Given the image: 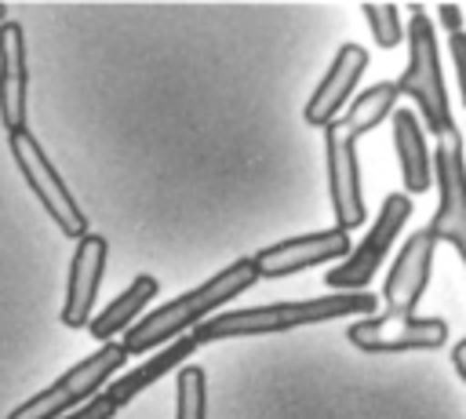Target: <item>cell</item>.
Wrapping results in <instances>:
<instances>
[{
	"instance_id": "cell-7",
	"label": "cell",
	"mask_w": 466,
	"mask_h": 419,
	"mask_svg": "<svg viewBox=\"0 0 466 419\" xmlns=\"http://www.w3.org/2000/svg\"><path fill=\"white\" fill-rule=\"evenodd\" d=\"M346 339L364 353H404V350H433L448 339V324L441 317L415 313H371L346 328Z\"/></svg>"
},
{
	"instance_id": "cell-2",
	"label": "cell",
	"mask_w": 466,
	"mask_h": 419,
	"mask_svg": "<svg viewBox=\"0 0 466 419\" xmlns=\"http://www.w3.org/2000/svg\"><path fill=\"white\" fill-rule=\"evenodd\" d=\"M255 281H258V277H255L251 259L229 262L226 270H218L215 277H208V281L197 284L193 291H186V295H178V299L157 306V310L146 313L142 321H135V324L124 332V339H120L124 353H127V357H131V353H146V350H153V346H160V342L178 339L186 328L208 321L211 310H218L222 302L237 299L240 291H248Z\"/></svg>"
},
{
	"instance_id": "cell-23",
	"label": "cell",
	"mask_w": 466,
	"mask_h": 419,
	"mask_svg": "<svg viewBox=\"0 0 466 419\" xmlns=\"http://www.w3.org/2000/svg\"><path fill=\"white\" fill-rule=\"evenodd\" d=\"M451 364H455L459 379L466 383V339H459V342H455V350H451Z\"/></svg>"
},
{
	"instance_id": "cell-22",
	"label": "cell",
	"mask_w": 466,
	"mask_h": 419,
	"mask_svg": "<svg viewBox=\"0 0 466 419\" xmlns=\"http://www.w3.org/2000/svg\"><path fill=\"white\" fill-rule=\"evenodd\" d=\"M441 22L448 26V33H459L462 29V11L455 4H441Z\"/></svg>"
},
{
	"instance_id": "cell-3",
	"label": "cell",
	"mask_w": 466,
	"mask_h": 419,
	"mask_svg": "<svg viewBox=\"0 0 466 419\" xmlns=\"http://www.w3.org/2000/svg\"><path fill=\"white\" fill-rule=\"evenodd\" d=\"M397 95H411L419 106V124H426L437 138L455 131L451 109H448V95H444V80H441V51H437V36H433V22L426 18V11L419 4H411V22H408V66L400 73Z\"/></svg>"
},
{
	"instance_id": "cell-11",
	"label": "cell",
	"mask_w": 466,
	"mask_h": 419,
	"mask_svg": "<svg viewBox=\"0 0 466 419\" xmlns=\"http://www.w3.org/2000/svg\"><path fill=\"white\" fill-rule=\"evenodd\" d=\"M109 244L98 233H84L76 240L73 262H69V288H66V306H62V324L66 328H84L91 321V306L102 284Z\"/></svg>"
},
{
	"instance_id": "cell-19",
	"label": "cell",
	"mask_w": 466,
	"mask_h": 419,
	"mask_svg": "<svg viewBox=\"0 0 466 419\" xmlns=\"http://www.w3.org/2000/svg\"><path fill=\"white\" fill-rule=\"evenodd\" d=\"M364 18L371 26V36L379 47H397L400 36V18H397V4H364Z\"/></svg>"
},
{
	"instance_id": "cell-8",
	"label": "cell",
	"mask_w": 466,
	"mask_h": 419,
	"mask_svg": "<svg viewBox=\"0 0 466 419\" xmlns=\"http://www.w3.org/2000/svg\"><path fill=\"white\" fill-rule=\"evenodd\" d=\"M350 255V233L342 230H320V233H306V237H291L280 244H269L262 251L251 255L255 277H288L331 259H346Z\"/></svg>"
},
{
	"instance_id": "cell-9",
	"label": "cell",
	"mask_w": 466,
	"mask_h": 419,
	"mask_svg": "<svg viewBox=\"0 0 466 419\" xmlns=\"http://www.w3.org/2000/svg\"><path fill=\"white\" fill-rule=\"evenodd\" d=\"M324 160H328V193L335 211V230L350 233L364 222V197H360V164L357 142L342 138L331 124L324 128Z\"/></svg>"
},
{
	"instance_id": "cell-13",
	"label": "cell",
	"mask_w": 466,
	"mask_h": 419,
	"mask_svg": "<svg viewBox=\"0 0 466 419\" xmlns=\"http://www.w3.org/2000/svg\"><path fill=\"white\" fill-rule=\"evenodd\" d=\"M0 120L7 135L25 131V36L18 22H0Z\"/></svg>"
},
{
	"instance_id": "cell-17",
	"label": "cell",
	"mask_w": 466,
	"mask_h": 419,
	"mask_svg": "<svg viewBox=\"0 0 466 419\" xmlns=\"http://www.w3.org/2000/svg\"><path fill=\"white\" fill-rule=\"evenodd\" d=\"M393 102H397V84H393V80L371 84L368 91H360V95L353 98V106H350L339 120H331V128H335L342 138L357 142L360 135H368V131H375V128L382 124V117L393 109Z\"/></svg>"
},
{
	"instance_id": "cell-12",
	"label": "cell",
	"mask_w": 466,
	"mask_h": 419,
	"mask_svg": "<svg viewBox=\"0 0 466 419\" xmlns=\"http://www.w3.org/2000/svg\"><path fill=\"white\" fill-rule=\"evenodd\" d=\"M364 66H368V51H364L360 44H342L339 55H335V62L328 66L324 80L313 87V95H309V102H306V109H302L306 124L328 128L331 120H339V113H342L346 98L353 95V87H357Z\"/></svg>"
},
{
	"instance_id": "cell-6",
	"label": "cell",
	"mask_w": 466,
	"mask_h": 419,
	"mask_svg": "<svg viewBox=\"0 0 466 419\" xmlns=\"http://www.w3.org/2000/svg\"><path fill=\"white\" fill-rule=\"evenodd\" d=\"M408 215H411V200H408L404 193H390V197L382 200L379 219H375L371 230L364 233V240H360L335 270L324 273V284L335 288V291H364V284L379 273V266H382V259H386L393 237L404 230Z\"/></svg>"
},
{
	"instance_id": "cell-14",
	"label": "cell",
	"mask_w": 466,
	"mask_h": 419,
	"mask_svg": "<svg viewBox=\"0 0 466 419\" xmlns=\"http://www.w3.org/2000/svg\"><path fill=\"white\" fill-rule=\"evenodd\" d=\"M393 146H397L400 179H404L408 193H426L433 186V179H430V149H426L422 124H419V117L411 109H397L393 113Z\"/></svg>"
},
{
	"instance_id": "cell-24",
	"label": "cell",
	"mask_w": 466,
	"mask_h": 419,
	"mask_svg": "<svg viewBox=\"0 0 466 419\" xmlns=\"http://www.w3.org/2000/svg\"><path fill=\"white\" fill-rule=\"evenodd\" d=\"M4 15H7V7H4V4H0V22H4Z\"/></svg>"
},
{
	"instance_id": "cell-5",
	"label": "cell",
	"mask_w": 466,
	"mask_h": 419,
	"mask_svg": "<svg viewBox=\"0 0 466 419\" xmlns=\"http://www.w3.org/2000/svg\"><path fill=\"white\" fill-rule=\"evenodd\" d=\"M11 157H15L18 171H22V179L29 182V189L36 193V200L44 204V211L55 219V226L66 237L80 240L87 233V219H84L80 204L73 200V193L66 189V182L55 171V164L47 160V153L40 149V142L29 131H18V135H11Z\"/></svg>"
},
{
	"instance_id": "cell-21",
	"label": "cell",
	"mask_w": 466,
	"mask_h": 419,
	"mask_svg": "<svg viewBox=\"0 0 466 419\" xmlns=\"http://www.w3.org/2000/svg\"><path fill=\"white\" fill-rule=\"evenodd\" d=\"M448 47H451V62H455V73H459V91H462V102H466V33H451L448 36Z\"/></svg>"
},
{
	"instance_id": "cell-18",
	"label": "cell",
	"mask_w": 466,
	"mask_h": 419,
	"mask_svg": "<svg viewBox=\"0 0 466 419\" xmlns=\"http://www.w3.org/2000/svg\"><path fill=\"white\" fill-rule=\"evenodd\" d=\"M204 383H208L204 368H197V364H186L178 372V379H175V419H204V401H208Z\"/></svg>"
},
{
	"instance_id": "cell-1",
	"label": "cell",
	"mask_w": 466,
	"mask_h": 419,
	"mask_svg": "<svg viewBox=\"0 0 466 419\" xmlns=\"http://www.w3.org/2000/svg\"><path fill=\"white\" fill-rule=\"evenodd\" d=\"M379 299L371 291H335L324 299H291V302H273V306H248V310H229L218 317L200 321L189 339L197 346L218 342V339H237V335H266V332H288L331 317H350V313H375Z\"/></svg>"
},
{
	"instance_id": "cell-16",
	"label": "cell",
	"mask_w": 466,
	"mask_h": 419,
	"mask_svg": "<svg viewBox=\"0 0 466 419\" xmlns=\"http://www.w3.org/2000/svg\"><path fill=\"white\" fill-rule=\"evenodd\" d=\"M157 295V277H149V273H138L98 317H91L87 321V332L95 335V339H102V342H113V335L116 332H127L131 324H135V317L146 310V302Z\"/></svg>"
},
{
	"instance_id": "cell-20",
	"label": "cell",
	"mask_w": 466,
	"mask_h": 419,
	"mask_svg": "<svg viewBox=\"0 0 466 419\" xmlns=\"http://www.w3.org/2000/svg\"><path fill=\"white\" fill-rule=\"evenodd\" d=\"M113 415H116L113 401H109L106 393H95L91 401H84L80 408H73V412H66V415H58V419H113Z\"/></svg>"
},
{
	"instance_id": "cell-15",
	"label": "cell",
	"mask_w": 466,
	"mask_h": 419,
	"mask_svg": "<svg viewBox=\"0 0 466 419\" xmlns=\"http://www.w3.org/2000/svg\"><path fill=\"white\" fill-rule=\"evenodd\" d=\"M193 350H197V342H193L189 335H178V339H171V342H167V346H164L157 357L142 361L135 372H127V375H120L116 383H109L102 393H106V397L113 401V408L120 412V408H124L127 401H135V397H138L146 386H153L160 375H167L171 368H178V364H182V361H186Z\"/></svg>"
},
{
	"instance_id": "cell-4",
	"label": "cell",
	"mask_w": 466,
	"mask_h": 419,
	"mask_svg": "<svg viewBox=\"0 0 466 419\" xmlns=\"http://www.w3.org/2000/svg\"><path fill=\"white\" fill-rule=\"evenodd\" d=\"M430 179L441 189L433 222L426 226L433 240H444L466 262V160H462V135L459 128L441 135L437 149L430 153Z\"/></svg>"
},
{
	"instance_id": "cell-10",
	"label": "cell",
	"mask_w": 466,
	"mask_h": 419,
	"mask_svg": "<svg viewBox=\"0 0 466 419\" xmlns=\"http://www.w3.org/2000/svg\"><path fill=\"white\" fill-rule=\"evenodd\" d=\"M433 233L430 230H415L400 255L393 259V270L386 277L382 288V313H415V302L422 299L426 284H430V266H433Z\"/></svg>"
}]
</instances>
